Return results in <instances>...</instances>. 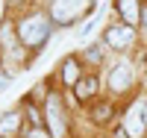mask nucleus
I'll list each match as a JSON object with an SVG mask.
<instances>
[{
    "label": "nucleus",
    "instance_id": "obj_6",
    "mask_svg": "<svg viewBox=\"0 0 147 138\" xmlns=\"http://www.w3.org/2000/svg\"><path fill=\"white\" fill-rule=\"evenodd\" d=\"M106 41H109V47H127L132 41V30L129 27H112L106 32Z\"/></svg>",
    "mask_w": 147,
    "mask_h": 138
},
{
    "label": "nucleus",
    "instance_id": "obj_3",
    "mask_svg": "<svg viewBox=\"0 0 147 138\" xmlns=\"http://www.w3.org/2000/svg\"><path fill=\"white\" fill-rule=\"evenodd\" d=\"M82 3H85V0H56V3H53V18L59 24H68L82 9Z\"/></svg>",
    "mask_w": 147,
    "mask_h": 138
},
{
    "label": "nucleus",
    "instance_id": "obj_10",
    "mask_svg": "<svg viewBox=\"0 0 147 138\" xmlns=\"http://www.w3.org/2000/svg\"><path fill=\"white\" fill-rule=\"evenodd\" d=\"M94 85H97L94 79H82V82H80V88H77V94H80V97H88V94L94 91Z\"/></svg>",
    "mask_w": 147,
    "mask_h": 138
},
{
    "label": "nucleus",
    "instance_id": "obj_1",
    "mask_svg": "<svg viewBox=\"0 0 147 138\" xmlns=\"http://www.w3.org/2000/svg\"><path fill=\"white\" fill-rule=\"evenodd\" d=\"M18 32H21V41H24V44H30V47L41 44V41L47 38V18H44V15H30V18H24L21 27H18Z\"/></svg>",
    "mask_w": 147,
    "mask_h": 138
},
{
    "label": "nucleus",
    "instance_id": "obj_13",
    "mask_svg": "<svg viewBox=\"0 0 147 138\" xmlns=\"http://www.w3.org/2000/svg\"><path fill=\"white\" fill-rule=\"evenodd\" d=\"M97 118H100V120H106V118H109V106H100V112H97Z\"/></svg>",
    "mask_w": 147,
    "mask_h": 138
},
{
    "label": "nucleus",
    "instance_id": "obj_12",
    "mask_svg": "<svg viewBox=\"0 0 147 138\" xmlns=\"http://www.w3.org/2000/svg\"><path fill=\"white\" fill-rule=\"evenodd\" d=\"M30 138H50V135H47L44 129H32V132H30Z\"/></svg>",
    "mask_w": 147,
    "mask_h": 138
},
{
    "label": "nucleus",
    "instance_id": "obj_8",
    "mask_svg": "<svg viewBox=\"0 0 147 138\" xmlns=\"http://www.w3.org/2000/svg\"><path fill=\"white\" fill-rule=\"evenodd\" d=\"M62 77H65L68 85H74V82L80 79V68H77V62H71V59H68V65H65V71H62Z\"/></svg>",
    "mask_w": 147,
    "mask_h": 138
},
{
    "label": "nucleus",
    "instance_id": "obj_14",
    "mask_svg": "<svg viewBox=\"0 0 147 138\" xmlns=\"http://www.w3.org/2000/svg\"><path fill=\"white\" fill-rule=\"evenodd\" d=\"M6 85H9V77H6V73H0V91H3Z\"/></svg>",
    "mask_w": 147,
    "mask_h": 138
},
{
    "label": "nucleus",
    "instance_id": "obj_7",
    "mask_svg": "<svg viewBox=\"0 0 147 138\" xmlns=\"http://www.w3.org/2000/svg\"><path fill=\"white\" fill-rule=\"evenodd\" d=\"M118 6H121V15H124V21H127V24L141 21V9H138L136 0H118Z\"/></svg>",
    "mask_w": 147,
    "mask_h": 138
},
{
    "label": "nucleus",
    "instance_id": "obj_4",
    "mask_svg": "<svg viewBox=\"0 0 147 138\" xmlns=\"http://www.w3.org/2000/svg\"><path fill=\"white\" fill-rule=\"evenodd\" d=\"M132 82V68L129 65H118L112 73H109V88L112 91H127Z\"/></svg>",
    "mask_w": 147,
    "mask_h": 138
},
{
    "label": "nucleus",
    "instance_id": "obj_9",
    "mask_svg": "<svg viewBox=\"0 0 147 138\" xmlns=\"http://www.w3.org/2000/svg\"><path fill=\"white\" fill-rule=\"evenodd\" d=\"M18 129V115H15V112H12V115H6V118H0V132H15Z\"/></svg>",
    "mask_w": 147,
    "mask_h": 138
},
{
    "label": "nucleus",
    "instance_id": "obj_2",
    "mask_svg": "<svg viewBox=\"0 0 147 138\" xmlns=\"http://www.w3.org/2000/svg\"><path fill=\"white\" fill-rule=\"evenodd\" d=\"M47 120H50L53 138H62L65 135V118H62V106H59V97L56 94L47 97Z\"/></svg>",
    "mask_w": 147,
    "mask_h": 138
},
{
    "label": "nucleus",
    "instance_id": "obj_15",
    "mask_svg": "<svg viewBox=\"0 0 147 138\" xmlns=\"http://www.w3.org/2000/svg\"><path fill=\"white\" fill-rule=\"evenodd\" d=\"M0 18H3V0H0Z\"/></svg>",
    "mask_w": 147,
    "mask_h": 138
},
{
    "label": "nucleus",
    "instance_id": "obj_11",
    "mask_svg": "<svg viewBox=\"0 0 147 138\" xmlns=\"http://www.w3.org/2000/svg\"><path fill=\"white\" fill-rule=\"evenodd\" d=\"M85 56H88V59H100V47H88Z\"/></svg>",
    "mask_w": 147,
    "mask_h": 138
},
{
    "label": "nucleus",
    "instance_id": "obj_5",
    "mask_svg": "<svg viewBox=\"0 0 147 138\" xmlns=\"http://www.w3.org/2000/svg\"><path fill=\"white\" fill-rule=\"evenodd\" d=\"M124 129H127V135H132V138H141V135H144V118H141V106L129 109Z\"/></svg>",
    "mask_w": 147,
    "mask_h": 138
}]
</instances>
